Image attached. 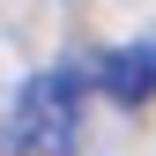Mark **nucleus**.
I'll return each instance as SVG.
<instances>
[{"mask_svg": "<svg viewBox=\"0 0 156 156\" xmlns=\"http://www.w3.org/2000/svg\"><path fill=\"white\" fill-rule=\"evenodd\" d=\"M15 149L23 156H74L82 141V74L74 67H37L15 89Z\"/></svg>", "mask_w": 156, "mask_h": 156, "instance_id": "1", "label": "nucleus"}, {"mask_svg": "<svg viewBox=\"0 0 156 156\" xmlns=\"http://www.w3.org/2000/svg\"><path fill=\"white\" fill-rule=\"evenodd\" d=\"M97 89L112 97V104H149L156 97V37H126V45H112L104 60H97Z\"/></svg>", "mask_w": 156, "mask_h": 156, "instance_id": "2", "label": "nucleus"}, {"mask_svg": "<svg viewBox=\"0 0 156 156\" xmlns=\"http://www.w3.org/2000/svg\"><path fill=\"white\" fill-rule=\"evenodd\" d=\"M0 156H23V149H15V134H0Z\"/></svg>", "mask_w": 156, "mask_h": 156, "instance_id": "3", "label": "nucleus"}]
</instances>
